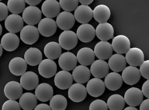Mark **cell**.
Returning a JSON list of instances; mask_svg holds the SVG:
<instances>
[{
  "instance_id": "cell-1",
  "label": "cell",
  "mask_w": 149,
  "mask_h": 110,
  "mask_svg": "<svg viewBox=\"0 0 149 110\" xmlns=\"http://www.w3.org/2000/svg\"><path fill=\"white\" fill-rule=\"evenodd\" d=\"M22 18L28 25L34 26L41 20L42 12L37 6H29L24 10Z\"/></svg>"
},
{
  "instance_id": "cell-2",
  "label": "cell",
  "mask_w": 149,
  "mask_h": 110,
  "mask_svg": "<svg viewBox=\"0 0 149 110\" xmlns=\"http://www.w3.org/2000/svg\"><path fill=\"white\" fill-rule=\"evenodd\" d=\"M58 43L61 48L65 50H71L74 48L78 42L76 34L72 31L63 32L58 38Z\"/></svg>"
},
{
  "instance_id": "cell-3",
  "label": "cell",
  "mask_w": 149,
  "mask_h": 110,
  "mask_svg": "<svg viewBox=\"0 0 149 110\" xmlns=\"http://www.w3.org/2000/svg\"><path fill=\"white\" fill-rule=\"evenodd\" d=\"M124 99L128 106L136 107L143 101V95L139 89L133 87L125 92Z\"/></svg>"
},
{
  "instance_id": "cell-4",
  "label": "cell",
  "mask_w": 149,
  "mask_h": 110,
  "mask_svg": "<svg viewBox=\"0 0 149 110\" xmlns=\"http://www.w3.org/2000/svg\"><path fill=\"white\" fill-rule=\"evenodd\" d=\"M57 29V26L55 20L51 18H45L42 19L38 23V29L39 34L46 37L53 36Z\"/></svg>"
},
{
  "instance_id": "cell-5",
  "label": "cell",
  "mask_w": 149,
  "mask_h": 110,
  "mask_svg": "<svg viewBox=\"0 0 149 110\" xmlns=\"http://www.w3.org/2000/svg\"><path fill=\"white\" fill-rule=\"evenodd\" d=\"M5 27L9 33H19L24 27V20L19 15H10L5 20Z\"/></svg>"
},
{
  "instance_id": "cell-6",
  "label": "cell",
  "mask_w": 149,
  "mask_h": 110,
  "mask_svg": "<svg viewBox=\"0 0 149 110\" xmlns=\"http://www.w3.org/2000/svg\"><path fill=\"white\" fill-rule=\"evenodd\" d=\"M39 38V33L37 27L34 26L27 25L20 32V39L27 45H33L37 42Z\"/></svg>"
},
{
  "instance_id": "cell-7",
  "label": "cell",
  "mask_w": 149,
  "mask_h": 110,
  "mask_svg": "<svg viewBox=\"0 0 149 110\" xmlns=\"http://www.w3.org/2000/svg\"><path fill=\"white\" fill-rule=\"evenodd\" d=\"M105 88L104 82L102 80L94 78L88 81L86 89L87 93L91 96L98 97L104 94Z\"/></svg>"
},
{
  "instance_id": "cell-8",
  "label": "cell",
  "mask_w": 149,
  "mask_h": 110,
  "mask_svg": "<svg viewBox=\"0 0 149 110\" xmlns=\"http://www.w3.org/2000/svg\"><path fill=\"white\" fill-rule=\"evenodd\" d=\"M125 60L131 66H140L144 62L145 56L143 51L138 48H130L126 53Z\"/></svg>"
},
{
  "instance_id": "cell-9",
  "label": "cell",
  "mask_w": 149,
  "mask_h": 110,
  "mask_svg": "<svg viewBox=\"0 0 149 110\" xmlns=\"http://www.w3.org/2000/svg\"><path fill=\"white\" fill-rule=\"evenodd\" d=\"M4 94L9 100H15L23 95V88L20 83L16 81H10L4 87Z\"/></svg>"
},
{
  "instance_id": "cell-10",
  "label": "cell",
  "mask_w": 149,
  "mask_h": 110,
  "mask_svg": "<svg viewBox=\"0 0 149 110\" xmlns=\"http://www.w3.org/2000/svg\"><path fill=\"white\" fill-rule=\"evenodd\" d=\"M74 15L72 13L64 11L60 13L57 16V26L63 30H70L74 27Z\"/></svg>"
},
{
  "instance_id": "cell-11",
  "label": "cell",
  "mask_w": 149,
  "mask_h": 110,
  "mask_svg": "<svg viewBox=\"0 0 149 110\" xmlns=\"http://www.w3.org/2000/svg\"><path fill=\"white\" fill-rule=\"evenodd\" d=\"M113 50L117 54L126 53L130 49L131 43L129 38L123 35L117 36L113 38L112 43Z\"/></svg>"
},
{
  "instance_id": "cell-12",
  "label": "cell",
  "mask_w": 149,
  "mask_h": 110,
  "mask_svg": "<svg viewBox=\"0 0 149 110\" xmlns=\"http://www.w3.org/2000/svg\"><path fill=\"white\" fill-rule=\"evenodd\" d=\"M57 66L56 63L50 59H44L39 64L38 71L39 74L45 78L53 77L57 73Z\"/></svg>"
},
{
  "instance_id": "cell-13",
  "label": "cell",
  "mask_w": 149,
  "mask_h": 110,
  "mask_svg": "<svg viewBox=\"0 0 149 110\" xmlns=\"http://www.w3.org/2000/svg\"><path fill=\"white\" fill-rule=\"evenodd\" d=\"M61 6L56 0H46L42 5V13L47 18L57 16L60 13Z\"/></svg>"
},
{
  "instance_id": "cell-14",
  "label": "cell",
  "mask_w": 149,
  "mask_h": 110,
  "mask_svg": "<svg viewBox=\"0 0 149 110\" xmlns=\"http://www.w3.org/2000/svg\"><path fill=\"white\" fill-rule=\"evenodd\" d=\"M87 92L86 88L80 83L72 84L68 90V97L74 102H83L86 97Z\"/></svg>"
},
{
  "instance_id": "cell-15",
  "label": "cell",
  "mask_w": 149,
  "mask_h": 110,
  "mask_svg": "<svg viewBox=\"0 0 149 110\" xmlns=\"http://www.w3.org/2000/svg\"><path fill=\"white\" fill-rule=\"evenodd\" d=\"M77 60L74 53L67 52L60 55L58 59V64L64 71H70L76 67Z\"/></svg>"
},
{
  "instance_id": "cell-16",
  "label": "cell",
  "mask_w": 149,
  "mask_h": 110,
  "mask_svg": "<svg viewBox=\"0 0 149 110\" xmlns=\"http://www.w3.org/2000/svg\"><path fill=\"white\" fill-rule=\"evenodd\" d=\"M95 29L90 24H83L77 29L76 36L83 42H90L95 37Z\"/></svg>"
},
{
  "instance_id": "cell-17",
  "label": "cell",
  "mask_w": 149,
  "mask_h": 110,
  "mask_svg": "<svg viewBox=\"0 0 149 110\" xmlns=\"http://www.w3.org/2000/svg\"><path fill=\"white\" fill-rule=\"evenodd\" d=\"M73 77L70 72L60 71L56 74L54 77L55 85L61 90L69 89L73 83Z\"/></svg>"
},
{
  "instance_id": "cell-18",
  "label": "cell",
  "mask_w": 149,
  "mask_h": 110,
  "mask_svg": "<svg viewBox=\"0 0 149 110\" xmlns=\"http://www.w3.org/2000/svg\"><path fill=\"white\" fill-rule=\"evenodd\" d=\"M121 77L125 83L129 85H134L139 81L141 75L138 68L130 66L123 70Z\"/></svg>"
},
{
  "instance_id": "cell-19",
  "label": "cell",
  "mask_w": 149,
  "mask_h": 110,
  "mask_svg": "<svg viewBox=\"0 0 149 110\" xmlns=\"http://www.w3.org/2000/svg\"><path fill=\"white\" fill-rule=\"evenodd\" d=\"M111 44L107 41H100L97 43L94 48V54L100 60L109 59L113 53Z\"/></svg>"
},
{
  "instance_id": "cell-20",
  "label": "cell",
  "mask_w": 149,
  "mask_h": 110,
  "mask_svg": "<svg viewBox=\"0 0 149 110\" xmlns=\"http://www.w3.org/2000/svg\"><path fill=\"white\" fill-rule=\"evenodd\" d=\"M90 73L96 78H105L108 74L109 67L108 64L102 60H97L91 65Z\"/></svg>"
},
{
  "instance_id": "cell-21",
  "label": "cell",
  "mask_w": 149,
  "mask_h": 110,
  "mask_svg": "<svg viewBox=\"0 0 149 110\" xmlns=\"http://www.w3.org/2000/svg\"><path fill=\"white\" fill-rule=\"evenodd\" d=\"M74 17L79 23L88 24L93 17V12L90 6L80 5L75 9Z\"/></svg>"
},
{
  "instance_id": "cell-22",
  "label": "cell",
  "mask_w": 149,
  "mask_h": 110,
  "mask_svg": "<svg viewBox=\"0 0 149 110\" xmlns=\"http://www.w3.org/2000/svg\"><path fill=\"white\" fill-rule=\"evenodd\" d=\"M20 83L24 89L32 90L37 87L39 84V77L34 72H26L22 75Z\"/></svg>"
},
{
  "instance_id": "cell-23",
  "label": "cell",
  "mask_w": 149,
  "mask_h": 110,
  "mask_svg": "<svg viewBox=\"0 0 149 110\" xmlns=\"http://www.w3.org/2000/svg\"><path fill=\"white\" fill-rule=\"evenodd\" d=\"M52 86L46 83H42L38 85L35 90V96L38 100L42 102L49 101L53 96Z\"/></svg>"
},
{
  "instance_id": "cell-24",
  "label": "cell",
  "mask_w": 149,
  "mask_h": 110,
  "mask_svg": "<svg viewBox=\"0 0 149 110\" xmlns=\"http://www.w3.org/2000/svg\"><path fill=\"white\" fill-rule=\"evenodd\" d=\"M20 39L19 37L12 33H8L3 35L1 40V45L3 49L8 52L15 50L19 47Z\"/></svg>"
},
{
  "instance_id": "cell-25",
  "label": "cell",
  "mask_w": 149,
  "mask_h": 110,
  "mask_svg": "<svg viewBox=\"0 0 149 110\" xmlns=\"http://www.w3.org/2000/svg\"><path fill=\"white\" fill-rule=\"evenodd\" d=\"M94 50L89 48H83L79 50L77 53V60L81 65L88 66L91 65L95 60Z\"/></svg>"
},
{
  "instance_id": "cell-26",
  "label": "cell",
  "mask_w": 149,
  "mask_h": 110,
  "mask_svg": "<svg viewBox=\"0 0 149 110\" xmlns=\"http://www.w3.org/2000/svg\"><path fill=\"white\" fill-rule=\"evenodd\" d=\"M27 69V64L25 60L22 57H14L10 61L9 64V71L16 76L22 75L26 73Z\"/></svg>"
},
{
  "instance_id": "cell-27",
  "label": "cell",
  "mask_w": 149,
  "mask_h": 110,
  "mask_svg": "<svg viewBox=\"0 0 149 110\" xmlns=\"http://www.w3.org/2000/svg\"><path fill=\"white\" fill-rule=\"evenodd\" d=\"M73 79L77 83L83 84L87 82L91 76L90 70L86 66L82 65L76 66L72 72Z\"/></svg>"
},
{
  "instance_id": "cell-28",
  "label": "cell",
  "mask_w": 149,
  "mask_h": 110,
  "mask_svg": "<svg viewBox=\"0 0 149 110\" xmlns=\"http://www.w3.org/2000/svg\"><path fill=\"white\" fill-rule=\"evenodd\" d=\"M95 34L100 40L107 41L113 38L114 29L109 23H100L96 28Z\"/></svg>"
},
{
  "instance_id": "cell-29",
  "label": "cell",
  "mask_w": 149,
  "mask_h": 110,
  "mask_svg": "<svg viewBox=\"0 0 149 110\" xmlns=\"http://www.w3.org/2000/svg\"><path fill=\"white\" fill-rule=\"evenodd\" d=\"M123 79L120 74L115 72L109 73L105 78V87L112 91L119 89L123 85Z\"/></svg>"
},
{
  "instance_id": "cell-30",
  "label": "cell",
  "mask_w": 149,
  "mask_h": 110,
  "mask_svg": "<svg viewBox=\"0 0 149 110\" xmlns=\"http://www.w3.org/2000/svg\"><path fill=\"white\" fill-rule=\"evenodd\" d=\"M108 66L109 69L115 73L123 71L127 66V62L124 56L120 54L112 55L109 59Z\"/></svg>"
},
{
  "instance_id": "cell-31",
  "label": "cell",
  "mask_w": 149,
  "mask_h": 110,
  "mask_svg": "<svg viewBox=\"0 0 149 110\" xmlns=\"http://www.w3.org/2000/svg\"><path fill=\"white\" fill-rule=\"evenodd\" d=\"M42 59V54L36 48H30L24 54V60L27 64L31 66H36L40 64Z\"/></svg>"
},
{
  "instance_id": "cell-32",
  "label": "cell",
  "mask_w": 149,
  "mask_h": 110,
  "mask_svg": "<svg viewBox=\"0 0 149 110\" xmlns=\"http://www.w3.org/2000/svg\"><path fill=\"white\" fill-rule=\"evenodd\" d=\"M93 12L94 18L100 24L107 22L111 15L109 8L105 5H99L97 6Z\"/></svg>"
},
{
  "instance_id": "cell-33",
  "label": "cell",
  "mask_w": 149,
  "mask_h": 110,
  "mask_svg": "<svg viewBox=\"0 0 149 110\" xmlns=\"http://www.w3.org/2000/svg\"><path fill=\"white\" fill-rule=\"evenodd\" d=\"M19 105L24 110H33L37 106V99L32 93H25L19 99Z\"/></svg>"
},
{
  "instance_id": "cell-34",
  "label": "cell",
  "mask_w": 149,
  "mask_h": 110,
  "mask_svg": "<svg viewBox=\"0 0 149 110\" xmlns=\"http://www.w3.org/2000/svg\"><path fill=\"white\" fill-rule=\"evenodd\" d=\"M62 53V49L58 43L50 42L44 48V54L48 59L55 60L60 56Z\"/></svg>"
},
{
  "instance_id": "cell-35",
  "label": "cell",
  "mask_w": 149,
  "mask_h": 110,
  "mask_svg": "<svg viewBox=\"0 0 149 110\" xmlns=\"http://www.w3.org/2000/svg\"><path fill=\"white\" fill-rule=\"evenodd\" d=\"M124 97L120 95H113L107 102V106L110 110H123L125 107Z\"/></svg>"
},
{
  "instance_id": "cell-36",
  "label": "cell",
  "mask_w": 149,
  "mask_h": 110,
  "mask_svg": "<svg viewBox=\"0 0 149 110\" xmlns=\"http://www.w3.org/2000/svg\"><path fill=\"white\" fill-rule=\"evenodd\" d=\"M50 107L52 110H65L67 107V100L61 95H56L50 100Z\"/></svg>"
},
{
  "instance_id": "cell-37",
  "label": "cell",
  "mask_w": 149,
  "mask_h": 110,
  "mask_svg": "<svg viewBox=\"0 0 149 110\" xmlns=\"http://www.w3.org/2000/svg\"><path fill=\"white\" fill-rule=\"evenodd\" d=\"M7 7L12 14L19 15L23 12L25 9L26 2L24 0H9Z\"/></svg>"
},
{
  "instance_id": "cell-38",
  "label": "cell",
  "mask_w": 149,
  "mask_h": 110,
  "mask_svg": "<svg viewBox=\"0 0 149 110\" xmlns=\"http://www.w3.org/2000/svg\"><path fill=\"white\" fill-rule=\"evenodd\" d=\"M79 1L77 0H60L59 4L61 8L65 12L75 11L78 7Z\"/></svg>"
},
{
  "instance_id": "cell-39",
  "label": "cell",
  "mask_w": 149,
  "mask_h": 110,
  "mask_svg": "<svg viewBox=\"0 0 149 110\" xmlns=\"http://www.w3.org/2000/svg\"><path fill=\"white\" fill-rule=\"evenodd\" d=\"M89 110H108V107L105 102L97 99L91 103Z\"/></svg>"
},
{
  "instance_id": "cell-40",
  "label": "cell",
  "mask_w": 149,
  "mask_h": 110,
  "mask_svg": "<svg viewBox=\"0 0 149 110\" xmlns=\"http://www.w3.org/2000/svg\"><path fill=\"white\" fill-rule=\"evenodd\" d=\"M2 110H21V107L16 101L9 100L3 104Z\"/></svg>"
},
{
  "instance_id": "cell-41",
  "label": "cell",
  "mask_w": 149,
  "mask_h": 110,
  "mask_svg": "<svg viewBox=\"0 0 149 110\" xmlns=\"http://www.w3.org/2000/svg\"><path fill=\"white\" fill-rule=\"evenodd\" d=\"M149 61L146 60L143 62V63L140 66L139 71L141 75L147 80L149 79Z\"/></svg>"
},
{
  "instance_id": "cell-42",
  "label": "cell",
  "mask_w": 149,
  "mask_h": 110,
  "mask_svg": "<svg viewBox=\"0 0 149 110\" xmlns=\"http://www.w3.org/2000/svg\"><path fill=\"white\" fill-rule=\"evenodd\" d=\"M9 10L7 6L3 2H0V22L2 21L8 17Z\"/></svg>"
},
{
  "instance_id": "cell-43",
  "label": "cell",
  "mask_w": 149,
  "mask_h": 110,
  "mask_svg": "<svg viewBox=\"0 0 149 110\" xmlns=\"http://www.w3.org/2000/svg\"><path fill=\"white\" fill-rule=\"evenodd\" d=\"M149 81L147 80L143 85L142 86V92L143 93V95L147 97L148 99H149Z\"/></svg>"
},
{
  "instance_id": "cell-44",
  "label": "cell",
  "mask_w": 149,
  "mask_h": 110,
  "mask_svg": "<svg viewBox=\"0 0 149 110\" xmlns=\"http://www.w3.org/2000/svg\"><path fill=\"white\" fill-rule=\"evenodd\" d=\"M139 110H149V99H146L140 104Z\"/></svg>"
},
{
  "instance_id": "cell-45",
  "label": "cell",
  "mask_w": 149,
  "mask_h": 110,
  "mask_svg": "<svg viewBox=\"0 0 149 110\" xmlns=\"http://www.w3.org/2000/svg\"><path fill=\"white\" fill-rule=\"evenodd\" d=\"M34 110H52L50 107L46 104H39L37 105Z\"/></svg>"
},
{
  "instance_id": "cell-46",
  "label": "cell",
  "mask_w": 149,
  "mask_h": 110,
  "mask_svg": "<svg viewBox=\"0 0 149 110\" xmlns=\"http://www.w3.org/2000/svg\"><path fill=\"white\" fill-rule=\"evenodd\" d=\"M25 2L31 6H36L40 3L41 0H26Z\"/></svg>"
},
{
  "instance_id": "cell-47",
  "label": "cell",
  "mask_w": 149,
  "mask_h": 110,
  "mask_svg": "<svg viewBox=\"0 0 149 110\" xmlns=\"http://www.w3.org/2000/svg\"><path fill=\"white\" fill-rule=\"evenodd\" d=\"M79 2L81 4V5L88 6L93 2V0H80Z\"/></svg>"
},
{
  "instance_id": "cell-48",
  "label": "cell",
  "mask_w": 149,
  "mask_h": 110,
  "mask_svg": "<svg viewBox=\"0 0 149 110\" xmlns=\"http://www.w3.org/2000/svg\"><path fill=\"white\" fill-rule=\"evenodd\" d=\"M124 110H138L136 108H135V107H128L127 108H125Z\"/></svg>"
},
{
  "instance_id": "cell-49",
  "label": "cell",
  "mask_w": 149,
  "mask_h": 110,
  "mask_svg": "<svg viewBox=\"0 0 149 110\" xmlns=\"http://www.w3.org/2000/svg\"><path fill=\"white\" fill-rule=\"evenodd\" d=\"M2 53H3V48H2V46H1V45L0 44V57L1 56Z\"/></svg>"
},
{
  "instance_id": "cell-50",
  "label": "cell",
  "mask_w": 149,
  "mask_h": 110,
  "mask_svg": "<svg viewBox=\"0 0 149 110\" xmlns=\"http://www.w3.org/2000/svg\"><path fill=\"white\" fill-rule=\"evenodd\" d=\"M2 26H1V25L0 24V36H1V34H2Z\"/></svg>"
}]
</instances>
